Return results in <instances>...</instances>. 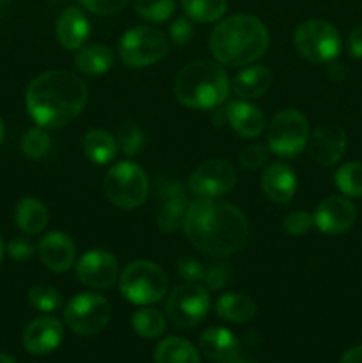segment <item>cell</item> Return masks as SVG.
<instances>
[{
    "label": "cell",
    "instance_id": "1",
    "mask_svg": "<svg viewBox=\"0 0 362 363\" xmlns=\"http://www.w3.org/2000/svg\"><path fill=\"white\" fill-rule=\"evenodd\" d=\"M183 230L192 247L212 257H229L245 247L248 220L229 202L197 197L188 204Z\"/></svg>",
    "mask_w": 362,
    "mask_h": 363
},
{
    "label": "cell",
    "instance_id": "2",
    "mask_svg": "<svg viewBox=\"0 0 362 363\" xmlns=\"http://www.w3.org/2000/svg\"><path fill=\"white\" fill-rule=\"evenodd\" d=\"M87 85L70 71H46L25 92L28 116L38 126L57 130L77 119L87 103Z\"/></svg>",
    "mask_w": 362,
    "mask_h": 363
},
{
    "label": "cell",
    "instance_id": "3",
    "mask_svg": "<svg viewBox=\"0 0 362 363\" xmlns=\"http://www.w3.org/2000/svg\"><path fill=\"white\" fill-rule=\"evenodd\" d=\"M270 46L268 28L259 18L236 14L220 21L212 32L209 48L216 62L229 67H241L256 62Z\"/></svg>",
    "mask_w": 362,
    "mask_h": 363
},
{
    "label": "cell",
    "instance_id": "4",
    "mask_svg": "<svg viewBox=\"0 0 362 363\" xmlns=\"http://www.w3.org/2000/svg\"><path fill=\"white\" fill-rule=\"evenodd\" d=\"M231 82L224 67L212 60H194L177 73L174 94L181 105L194 110H215L229 96Z\"/></svg>",
    "mask_w": 362,
    "mask_h": 363
},
{
    "label": "cell",
    "instance_id": "5",
    "mask_svg": "<svg viewBox=\"0 0 362 363\" xmlns=\"http://www.w3.org/2000/svg\"><path fill=\"white\" fill-rule=\"evenodd\" d=\"M119 291L130 303L153 305L165 298L169 279L156 262L133 261L121 273Z\"/></svg>",
    "mask_w": 362,
    "mask_h": 363
},
{
    "label": "cell",
    "instance_id": "6",
    "mask_svg": "<svg viewBox=\"0 0 362 363\" xmlns=\"http://www.w3.org/2000/svg\"><path fill=\"white\" fill-rule=\"evenodd\" d=\"M293 45L305 60L314 64L332 62L341 52L339 30L325 20H305L295 28Z\"/></svg>",
    "mask_w": 362,
    "mask_h": 363
},
{
    "label": "cell",
    "instance_id": "7",
    "mask_svg": "<svg viewBox=\"0 0 362 363\" xmlns=\"http://www.w3.org/2000/svg\"><path fill=\"white\" fill-rule=\"evenodd\" d=\"M105 195L116 208L135 209L142 206L149 194V179L133 162H119L105 174Z\"/></svg>",
    "mask_w": 362,
    "mask_h": 363
},
{
    "label": "cell",
    "instance_id": "8",
    "mask_svg": "<svg viewBox=\"0 0 362 363\" xmlns=\"http://www.w3.org/2000/svg\"><path fill=\"white\" fill-rule=\"evenodd\" d=\"M169 52V41L162 30L138 25L123 34L119 41V57L128 67H148L160 62Z\"/></svg>",
    "mask_w": 362,
    "mask_h": 363
},
{
    "label": "cell",
    "instance_id": "9",
    "mask_svg": "<svg viewBox=\"0 0 362 363\" xmlns=\"http://www.w3.org/2000/svg\"><path fill=\"white\" fill-rule=\"evenodd\" d=\"M268 149L283 158H295L309 142V123L300 110L284 108L268 124Z\"/></svg>",
    "mask_w": 362,
    "mask_h": 363
},
{
    "label": "cell",
    "instance_id": "10",
    "mask_svg": "<svg viewBox=\"0 0 362 363\" xmlns=\"http://www.w3.org/2000/svg\"><path fill=\"white\" fill-rule=\"evenodd\" d=\"M112 307L109 300L96 293H80L67 301L64 308V321L67 328L82 337H91L102 332L110 321Z\"/></svg>",
    "mask_w": 362,
    "mask_h": 363
},
{
    "label": "cell",
    "instance_id": "11",
    "mask_svg": "<svg viewBox=\"0 0 362 363\" xmlns=\"http://www.w3.org/2000/svg\"><path fill=\"white\" fill-rule=\"evenodd\" d=\"M209 294L197 282H185L177 286L167 298V319L176 328H194L208 315Z\"/></svg>",
    "mask_w": 362,
    "mask_h": 363
},
{
    "label": "cell",
    "instance_id": "12",
    "mask_svg": "<svg viewBox=\"0 0 362 363\" xmlns=\"http://www.w3.org/2000/svg\"><path fill=\"white\" fill-rule=\"evenodd\" d=\"M236 184V169L226 160H208L192 172L188 188L197 197L215 199L231 191Z\"/></svg>",
    "mask_w": 362,
    "mask_h": 363
},
{
    "label": "cell",
    "instance_id": "13",
    "mask_svg": "<svg viewBox=\"0 0 362 363\" xmlns=\"http://www.w3.org/2000/svg\"><path fill=\"white\" fill-rule=\"evenodd\" d=\"M119 273L117 259L106 250H89L77 261V277L91 289H106Z\"/></svg>",
    "mask_w": 362,
    "mask_h": 363
},
{
    "label": "cell",
    "instance_id": "14",
    "mask_svg": "<svg viewBox=\"0 0 362 363\" xmlns=\"http://www.w3.org/2000/svg\"><path fill=\"white\" fill-rule=\"evenodd\" d=\"M346 133L337 124H322L309 137V155L318 165L332 167L346 152Z\"/></svg>",
    "mask_w": 362,
    "mask_h": 363
},
{
    "label": "cell",
    "instance_id": "15",
    "mask_svg": "<svg viewBox=\"0 0 362 363\" xmlns=\"http://www.w3.org/2000/svg\"><path fill=\"white\" fill-rule=\"evenodd\" d=\"M312 218L323 234L336 236L351 229L357 220V208L344 197H327L319 202Z\"/></svg>",
    "mask_w": 362,
    "mask_h": 363
},
{
    "label": "cell",
    "instance_id": "16",
    "mask_svg": "<svg viewBox=\"0 0 362 363\" xmlns=\"http://www.w3.org/2000/svg\"><path fill=\"white\" fill-rule=\"evenodd\" d=\"M64 339V326L59 319L52 315H41L27 325L23 332V347L31 354L45 357L53 353Z\"/></svg>",
    "mask_w": 362,
    "mask_h": 363
},
{
    "label": "cell",
    "instance_id": "17",
    "mask_svg": "<svg viewBox=\"0 0 362 363\" xmlns=\"http://www.w3.org/2000/svg\"><path fill=\"white\" fill-rule=\"evenodd\" d=\"M188 199L183 184L177 181H165L160 188L158 227L162 233L172 234L183 227L185 215L188 209Z\"/></svg>",
    "mask_w": 362,
    "mask_h": 363
},
{
    "label": "cell",
    "instance_id": "18",
    "mask_svg": "<svg viewBox=\"0 0 362 363\" xmlns=\"http://www.w3.org/2000/svg\"><path fill=\"white\" fill-rule=\"evenodd\" d=\"M39 257L50 272H67L77 261V247L67 234L53 230L39 241Z\"/></svg>",
    "mask_w": 362,
    "mask_h": 363
},
{
    "label": "cell",
    "instance_id": "19",
    "mask_svg": "<svg viewBox=\"0 0 362 363\" xmlns=\"http://www.w3.org/2000/svg\"><path fill=\"white\" fill-rule=\"evenodd\" d=\"M229 126L243 138H256L265 131L266 119L263 110L258 105L245 101V99H236L231 101L224 110Z\"/></svg>",
    "mask_w": 362,
    "mask_h": 363
},
{
    "label": "cell",
    "instance_id": "20",
    "mask_svg": "<svg viewBox=\"0 0 362 363\" xmlns=\"http://www.w3.org/2000/svg\"><path fill=\"white\" fill-rule=\"evenodd\" d=\"M261 190L272 202L286 204L297 191V176L286 163H272L263 170Z\"/></svg>",
    "mask_w": 362,
    "mask_h": 363
},
{
    "label": "cell",
    "instance_id": "21",
    "mask_svg": "<svg viewBox=\"0 0 362 363\" xmlns=\"http://www.w3.org/2000/svg\"><path fill=\"white\" fill-rule=\"evenodd\" d=\"M89 21L78 7H67L62 11L55 25L57 41L66 50H80L89 39Z\"/></svg>",
    "mask_w": 362,
    "mask_h": 363
},
{
    "label": "cell",
    "instance_id": "22",
    "mask_svg": "<svg viewBox=\"0 0 362 363\" xmlns=\"http://www.w3.org/2000/svg\"><path fill=\"white\" fill-rule=\"evenodd\" d=\"M199 346L206 358L213 362L227 363L240 354V340L226 328L213 326L206 330L199 339Z\"/></svg>",
    "mask_w": 362,
    "mask_h": 363
},
{
    "label": "cell",
    "instance_id": "23",
    "mask_svg": "<svg viewBox=\"0 0 362 363\" xmlns=\"http://www.w3.org/2000/svg\"><path fill=\"white\" fill-rule=\"evenodd\" d=\"M273 84V73L266 66H251L233 78V91L241 99H254L265 94Z\"/></svg>",
    "mask_w": 362,
    "mask_h": 363
},
{
    "label": "cell",
    "instance_id": "24",
    "mask_svg": "<svg viewBox=\"0 0 362 363\" xmlns=\"http://www.w3.org/2000/svg\"><path fill=\"white\" fill-rule=\"evenodd\" d=\"M75 66L87 77H98L114 66V53L109 46L99 45V43L84 45L80 50H77Z\"/></svg>",
    "mask_w": 362,
    "mask_h": 363
},
{
    "label": "cell",
    "instance_id": "25",
    "mask_svg": "<svg viewBox=\"0 0 362 363\" xmlns=\"http://www.w3.org/2000/svg\"><path fill=\"white\" fill-rule=\"evenodd\" d=\"M216 315L222 318L224 321L236 323V325H243L254 319L256 315V303L251 296L243 293H226L219 298L216 301Z\"/></svg>",
    "mask_w": 362,
    "mask_h": 363
},
{
    "label": "cell",
    "instance_id": "26",
    "mask_svg": "<svg viewBox=\"0 0 362 363\" xmlns=\"http://www.w3.org/2000/svg\"><path fill=\"white\" fill-rule=\"evenodd\" d=\"M85 156L96 165H109L117 155V140L105 130H89L82 140Z\"/></svg>",
    "mask_w": 362,
    "mask_h": 363
},
{
    "label": "cell",
    "instance_id": "27",
    "mask_svg": "<svg viewBox=\"0 0 362 363\" xmlns=\"http://www.w3.org/2000/svg\"><path fill=\"white\" fill-rule=\"evenodd\" d=\"M18 227L25 234H39L48 223V209L39 199L23 197L14 211Z\"/></svg>",
    "mask_w": 362,
    "mask_h": 363
},
{
    "label": "cell",
    "instance_id": "28",
    "mask_svg": "<svg viewBox=\"0 0 362 363\" xmlns=\"http://www.w3.org/2000/svg\"><path fill=\"white\" fill-rule=\"evenodd\" d=\"M156 363H201L199 351L194 344L180 337H167L156 346Z\"/></svg>",
    "mask_w": 362,
    "mask_h": 363
},
{
    "label": "cell",
    "instance_id": "29",
    "mask_svg": "<svg viewBox=\"0 0 362 363\" xmlns=\"http://www.w3.org/2000/svg\"><path fill=\"white\" fill-rule=\"evenodd\" d=\"M131 326H133L137 335L144 337V339H156V337L163 335V332H165L167 319L160 311L144 305V307L133 312Z\"/></svg>",
    "mask_w": 362,
    "mask_h": 363
},
{
    "label": "cell",
    "instance_id": "30",
    "mask_svg": "<svg viewBox=\"0 0 362 363\" xmlns=\"http://www.w3.org/2000/svg\"><path fill=\"white\" fill-rule=\"evenodd\" d=\"M181 6L192 21L213 23L219 21L227 11V0H181Z\"/></svg>",
    "mask_w": 362,
    "mask_h": 363
},
{
    "label": "cell",
    "instance_id": "31",
    "mask_svg": "<svg viewBox=\"0 0 362 363\" xmlns=\"http://www.w3.org/2000/svg\"><path fill=\"white\" fill-rule=\"evenodd\" d=\"M339 191L348 197L362 199V162H348L334 174Z\"/></svg>",
    "mask_w": 362,
    "mask_h": 363
},
{
    "label": "cell",
    "instance_id": "32",
    "mask_svg": "<svg viewBox=\"0 0 362 363\" xmlns=\"http://www.w3.org/2000/svg\"><path fill=\"white\" fill-rule=\"evenodd\" d=\"M146 133L135 121H124L117 128V145L128 156H135L144 149Z\"/></svg>",
    "mask_w": 362,
    "mask_h": 363
},
{
    "label": "cell",
    "instance_id": "33",
    "mask_svg": "<svg viewBox=\"0 0 362 363\" xmlns=\"http://www.w3.org/2000/svg\"><path fill=\"white\" fill-rule=\"evenodd\" d=\"M28 303L38 312H55L62 307V298L59 291L48 284H35L28 289Z\"/></svg>",
    "mask_w": 362,
    "mask_h": 363
},
{
    "label": "cell",
    "instance_id": "34",
    "mask_svg": "<svg viewBox=\"0 0 362 363\" xmlns=\"http://www.w3.org/2000/svg\"><path fill=\"white\" fill-rule=\"evenodd\" d=\"M135 11L146 21L162 23L176 11V0H135Z\"/></svg>",
    "mask_w": 362,
    "mask_h": 363
},
{
    "label": "cell",
    "instance_id": "35",
    "mask_svg": "<svg viewBox=\"0 0 362 363\" xmlns=\"http://www.w3.org/2000/svg\"><path fill=\"white\" fill-rule=\"evenodd\" d=\"M52 140H50V135L46 131V128H31L27 133L23 135V140H21V151L27 158L31 160H39L48 152Z\"/></svg>",
    "mask_w": 362,
    "mask_h": 363
},
{
    "label": "cell",
    "instance_id": "36",
    "mask_svg": "<svg viewBox=\"0 0 362 363\" xmlns=\"http://www.w3.org/2000/svg\"><path fill=\"white\" fill-rule=\"evenodd\" d=\"M312 225H314L312 215L307 211H302V209L287 213L283 220V229L291 236H304L311 230Z\"/></svg>",
    "mask_w": 362,
    "mask_h": 363
},
{
    "label": "cell",
    "instance_id": "37",
    "mask_svg": "<svg viewBox=\"0 0 362 363\" xmlns=\"http://www.w3.org/2000/svg\"><path fill=\"white\" fill-rule=\"evenodd\" d=\"M268 160V147L263 144H251L247 147L241 149L240 156H238V162L240 167L245 170H258Z\"/></svg>",
    "mask_w": 362,
    "mask_h": 363
},
{
    "label": "cell",
    "instance_id": "38",
    "mask_svg": "<svg viewBox=\"0 0 362 363\" xmlns=\"http://www.w3.org/2000/svg\"><path fill=\"white\" fill-rule=\"evenodd\" d=\"M233 279V272H231L229 264H224V262H215V264L208 266L204 273V279L202 282L209 287V289H222Z\"/></svg>",
    "mask_w": 362,
    "mask_h": 363
},
{
    "label": "cell",
    "instance_id": "39",
    "mask_svg": "<svg viewBox=\"0 0 362 363\" xmlns=\"http://www.w3.org/2000/svg\"><path fill=\"white\" fill-rule=\"evenodd\" d=\"M177 273L181 275V279L187 280V282H202L204 279L206 268L202 262H199L197 259L192 257H183L177 261Z\"/></svg>",
    "mask_w": 362,
    "mask_h": 363
},
{
    "label": "cell",
    "instance_id": "40",
    "mask_svg": "<svg viewBox=\"0 0 362 363\" xmlns=\"http://www.w3.org/2000/svg\"><path fill=\"white\" fill-rule=\"evenodd\" d=\"M169 35L176 45H188L194 35V25H192L190 18H177L172 21L169 28Z\"/></svg>",
    "mask_w": 362,
    "mask_h": 363
},
{
    "label": "cell",
    "instance_id": "41",
    "mask_svg": "<svg viewBox=\"0 0 362 363\" xmlns=\"http://www.w3.org/2000/svg\"><path fill=\"white\" fill-rule=\"evenodd\" d=\"M130 0H80L82 6L96 14L119 13Z\"/></svg>",
    "mask_w": 362,
    "mask_h": 363
},
{
    "label": "cell",
    "instance_id": "42",
    "mask_svg": "<svg viewBox=\"0 0 362 363\" xmlns=\"http://www.w3.org/2000/svg\"><path fill=\"white\" fill-rule=\"evenodd\" d=\"M35 247L28 238H14L7 245V254L14 259V261H27L34 255Z\"/></svg>",
    "mask_w": 362,
    "mask_h": 363
},
{
    "label": "cell",
    "instance_id": "43",
    "mask_svg": "<svg viewBox=\"0 0 362 363\" xmlns=\"http://www.w3.org/2000/svg\"><path fill=\"white\" fill-rule=\"evenodd\" d=\"M348 50H350L351 57L362 59V23L357 25L348 35Z\"/></svg>",
    "mask_w": 362,
    "mask_h": 363
},
{
    "label": "cell",
    "instance_id": "44",
    "mask_svg": "<svg viewBox=\"0 0 362 363\" xmlns=\"http://www.w3.org/2000/svg\"><path fill=\"white\" fill-rule=\"evenodd\" d=\"M339 363H362V344L348 350L346 353L341 357Z\"/></svg>",
    "mask_w": 362,
    "mask_h": 363
},
{
    "label": "cell",
    "instance_id": "45",
    "mask_svg": "<svg viewBox=\"0 0 362 363\" xmlns=\"http://www.w3.org/2000/svg\"><path fill=\"white\" fill-rule=\"evenodd\" d=\"M0 363H16V360H14L11 354L7 353H0Z\"/></svg>",
    "mask_w": 362,
    "mask_h": 363
},
{
    "label": "cell",
    "instance_id": "46",
    "mask_svg": "<svg viewBox=\"0 0 362 363\" xmlns=\"http://www.w3.org/2000/svg\"><path fill=\"white\" fill-rule=\"evenodd\" d=\"M4 133H6V130H4V121H2V117H0V144H2V140H4Z\"/></svg>",
    "mask_w": 362,
    "mask_h": 363
},
{
    "label": "cell",
    "instance_id": "47",
    "mask_svg": "<svg viewBox=\"0 0 362 363\" xmlns=\"http://www.w3.org/2000/svg\"><path fill=\"white\" fill-rule=\"evenodd\" d=\"M2 257H4V241L2 238H0V262H2Z\"/></svg>",
    "mask_w": 362,
    "mask_h": 363
},
{
    "label": "cell",
    "instance_id": "48",
    "mask_svg": "<svg viewBox=\"0 0 362 363\" xmlns=\"http://www.w3.org/2000/svg\"><path fill=\"white\" fill-rule=\"evenodd\" d=\"M227 363H248L247 360H241V358H234V360L227 362Z\"/></svg>",
    "mask_w": 362,
    "mask_h": 363
},
{
    "label": "cell",
    "instance_id": "49",
    "mask_svg": "<svg viewBox=\"0 0 362 363\" xmlns=\"http://www.w3.org/2000/svg\"><path fill=\"white\" fill-rule=\"evenodd\" d=\"M11 0H0V4H9Z\"/></svg>",
    "mask_w": 362,
    "mask_h": 363
}]
</instances>
